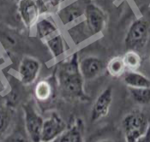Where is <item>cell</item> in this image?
<instances>
[{
  "instance_id": "d6986e66",
  "label": "cell",
  "mask_w": 150,
  "mask_h": 142,
  "mask_svg": "<svg viewBox=\"0 0 150 142\" xmlns=\"http://www.w3.org/2000/svg\"><path fill=\"white\" fill-rule=\"evenodd\" d=\"M133 100L139 105H148L150 103V87L133 88L128 87Z\"/></svg>"
},
{
  "instance_id": "8fae6325",
  "label": "cell",
  "mask_w": 150,
  "mask_h": 142,
  "mask_svg": "<svg viewBox=\"0 0 150 142\" xmlns=\"http://www.w3.org/2000/svg\"><path fill=\"white\" fill-rule=\"evenodd\" d=\"M35 27L36 36L42 41H45L47 39L60 33L58 25L53 20L52 16L48 14L40 15Z\"/></svg>"
},
{
  "instance_id": "d4e9b609",
  "label": "cell",
  "mask_w": 150,
  "mask_h": 142,
  "mask_svg": "<svg viewBox=\"0 0 150 142\" xmlns=\"http://www.w3.org/2000/svg\"><path fill=\"white\" fill-rule=\"evenodd\" d=\"M149 62H150V58H149Z\"/></svg>"
},
{
  "instance_id": "3957f363",
  "label": "cell",
  "mask_w": 150,
  "mask_h": 142,
  "mask_svg": "<svg viewBox=\"0 0 150 142\" xmlns=\"http://www.w3.org/2000/svg\"><path fill=\"white\" fill-rule=\"evenodd\" d=\"M149 24L144 18H139L130 25L125 39V47L128 50L137 51L146 43L149 36Z\"/></svg>"
},
{
  "instance_id": "ba28073f",
  "label": "cell",
  "mask_w": 150,
  "mask_h": 142,
  "mask_svg": "<svg viewBox=\"0 0 150 142\" xmlns=\"http://www.w3.org/2000/svg\"><path fill=\"white\" fill-rule=\"evenodd\" d=\"M41 70V63L33 57H24L18 69L20 82L25 86L32 85L37 80Z\"/></svg>"
},
{
  "instance_id": "8992f818",
  "label": "cell",
  "mask_w": 150,
  "mask_h": 142,
  "mask_svg": "<svg viewBox=\"0 0 150 142\" xmlns=\"http://www.w3.org/2000/svg\"><path fill=\"white\" fill-rule=\"evenodd\" d=\"M87 28L92 35L101 33L105 26V15L103 11L94 4H88L85 9L84 14Z\"/></svg>"
},
{
  "instance_id": "44dd1931",
  "label": "cell",
  "mask_w": 150,
  "mask_h": 142,
  "mask_svg": "<svg viewBox=\"0 0 150 142\" xmlns=\"http://www.w3.org/2000/svg\"><path fill=\"white\" fill-rule=\"evenodd\" d=\"M37 3L40 4H44L46 5H49V4H52V5H54L55 4L58 3V0H36Z\"/></svg>"
},
{
  "instance_id": "603a6c76",
  "label": "cell",
  "mask_w": 150,
  "mask_h": 142,
  "mask_svg": "<svg viewBox=\"0 0 150 142\" xmlns=\"http://www.w3.org/2000/svg\"><path fill=\"white\" fill-rule=\"evenodd\" d=\"M13 142H28L25 137L22 134H16L13 138Z\"/></svg>"
},
{
  "instance_id": "4fadbf2b",
  "label": "cell",
  "mask_w": 150,
  "mask_h": 142,
  "mask_svg": "<svg viewBox=\"0 0 150 142\" xmlns=\"http://www.w3.org/2000/svg\"><path fill=\"white\" fill-rule=\"evenodd\" d=\"M124 82L128 87L147 88L150 87V80L142 73L137 71L127 70L124 75Z\"/></svg>"
},
{
  "instance_id": "277c9868",
  "label": "cell",
  "mask_w": 150,
  "mask_h": 142,
  "mask_svg": "<svg viewBox=\"0 0 150 142\" xmlns=\"http://www.w3.org/2000/svg\"><path fill=\"white\" fill-rule=\"evenodd\" d=\"M27 134L32 142H40L44 119L37 112L34 105L28 102L23 106Z\"/></svg>"
},
{
  "instance_id": "5b68a950",
  "label": "cell",
  "mask_w": 150,
  "mask_h": 142,
  "mask_svg": "<svg viewBox=\"0 0 150 142\" xmlns=\"http://www.w3.org/2000/svg\"><path fill=\"white\" fill-rule=\"evenodd\" d=\"M67 129V123L64 119L57 113H52L50 117L44 120L40 142L54 141Z\"/></svg>"
},
{
  "instance_id": "7a4b0ae2",
  "label": "cell",
  "mask_w": 150,
  "mask_h": 142,
  "mask_svg": "<svg viewBox=\"0 0 150 142\" xmlns=\"http://www.w3.org/2000/svg\"><path fill=\"white\" fill-rule=\"evenodd\" d=\"M122 126L125 141L137 142L146 134L150 124L148 118L142 112L134 110L124 117Z\"/></svg>"
},
{
  "instance_id": "cb8c5ba5",
  "label": "cell",
  "mask_w": 150,
  "mask_h": 142,
  "mask_svg": "<svg viewBox=\"0 0 150 142\" xmlns=\"http://www.w3.org/2000/svg\"><path fill=\"white\" fill-rule=\"evenodd\" d=\"M99 142H115L113 141H112V140H103V141H100Z\"/></svg>"
},
{
  "instance_id": "2e32d148",
  "label": "cell",
  "mask_w": 150,
  "mask_h": 142,
  "mask_svg": "<svg viewBox=\"0 0 150 142\" xmlns=\"http://www.w3.org/2000/svg\"><path fill=\"white\" fill-rule=\"evenodd\" d=\"M122 58L128 70L137 71L142 64V58L137 51L129 50Z\"/></svg>"
},
{
  "instance_id": "ac0fdd59",
  "label": "cell",
  "mask_w": 150,
  "mask_h": 142,
  "mask_svg": "<svg viewBox=\"0 0 150 142\" xmlns=\"http://www.w3.org/2000/svg\"><path fill=\"white\" fill-rule=\"evenodd\" d=\"M36 98L40 101H46L52 96V86L47 81H40L37 83L35 89Z\"/></svg>"
},
{
  "instance_id": "30bf717a",
  "label": "cell",
  "mask_w": 150,
  "mask_h": 142,
  "mask_svg": "<svg viewBox=\"0 0 150 142\" xmlns=\"http://www.w3.org/2000/svg\"><path fill=\"white\" fill-rule=\"evenodd\" d=\"M79 69L84 81H91L98 77L104 70L103 61L93 56L86 57L79 62Z\"/></svg>"
},
{
  "instance_id": "6da1fadb",
  "label": "cell",
  "mask_w": 150,
  "mask_h": 142,
  "mask_svg": "<svg viewBox=\"0 0 150 142\" xmlns=\"http://www.w3.org/2000/svg\"><path fill=\"white\" fill-rule=\"evenodd\" d=\"M79 62L78 54L76 52L61 63L58 72V85L65 97L86 101L88 100V97L84 93V80L80 72Z\"/></svg>"
},
{
  "instance_id": "52a82bcc",
  "label": "cell",
  "mask_w": 150,
  "mask_h": 142,
  "mask_svg": "<svg viewBox=\"0 0 150 142\" xmlns=\"http://www.w3.org/2000/svg\"><path fill=\"white\" fill-rule=\"evenodd\" d=\"M17 10L23 25L28 29L35 27V24L41 15L40 8L37 1L19 0L17 4Z\"/></svg>"
},
{
  "instance_id": "9a60e30c",
  "label": "cell",
  "mask_w": 150,
  "mask_h": 142,
  "mask_svg": "<svg viewBox=\"0 0 150 142\" xmlns=\"http://www.w3.org/2000/svg\"><path fill=\"white\" fill-rule=\"evenodd\" d=\"M106 70L112 77H120L127 71L122 57H115L110 60L106 65Z\"/></svg>"
},
{
  "instance_id": "7402d4cb",
  "label": "cell",
  "mask_w": 150,
  "mask_h": 142,
  "mask_svg": "<svg viewBox=\"0 0 150 142\" xmlns=\"http://www.w3.org/2000/svg\"><path fill=\"white\" fill-rule=\"evenodd\" d=\"M137 142H150V127L148 132L144 136H142L140 140H138Z\"/></svg>"
},
{
  "instance_id": "7c38bea8",
  "label": "cell",
  "mask_w": 150,
  "mask_h": 142,
  "mask_svg": "<svg viewBox=\"0 0 150 142\" xmlns=\"http://www.w3.org/2000/svg\"><path fill=\"white\" fill-rule=\"evenodd\" d=\"M84 14V10L77 3H72L69 5L64 7L61 10H58V15L61 22L65 25L72 23L80 18Z\"/></svg>"
},
{
  "instance_id": "e0dca14e",
  "label": "cell",
  "mask_w": 150,
  "mask_h": 142,
  "mask_svg": "<svg viewBox=\"0 0 150 142\" xmlns=\"http://www.w3.org/2000/svg\"><path fill=\"white\" fill-rule=\"evenodd\" d=\"M59 142H84L81 128L78 124H75L68 129L60 137Z\"/></svg>"
},
{
  "instance_id": "ffe728a7",
  "label": "cell",
  "mask_w": 150,
  "mask_h": 142,
  "mask_svg": "<svg viewBox=\"0 0 150 142\" xmlns=\"http://www.w3.org/2000/svg\"><path fill=\"white\" fill-rule=\"evenodd\" d=\"M11 117L6 110L0 109V136L4 134L10 126Z\"/></svg>"
},
{
  "instance_id": "9c48e42d",
  "label": "cell",
  "mask_w": 150,
  "mask_h": 142,
  "mask_svg": "<svg viewBox=\"0 0 150 142\" xmlns=\"http://www.w3.org/2000/svg\"><path fill=\"white\" fill-rule=\"evenodd\" d=\"M112 103V87L108 86L104 89L100 94L98 96L93 103L90 121L91 122H96L100 119L104 118L109 113V110Z\"/></svg>"
},
{
  "instance_id": "5bb4252c",
  "label": "cell",
  "mask_w": 150,
  "mask_h": 142,
  "mask_svg": "<svg viewBox=\"0 0 150 142\" xmlns=\"http://www.w3.org/2000/svg\"><path fill=\"white\" fill-rule=\"evenodd\" d=\"M44 43L49 49L51 54L52 55L54 58H58L63 57L66 51L64 39L62 35L61 32L57 34L56 35L46 39Z\"/></svg>"
}]
</instances>
